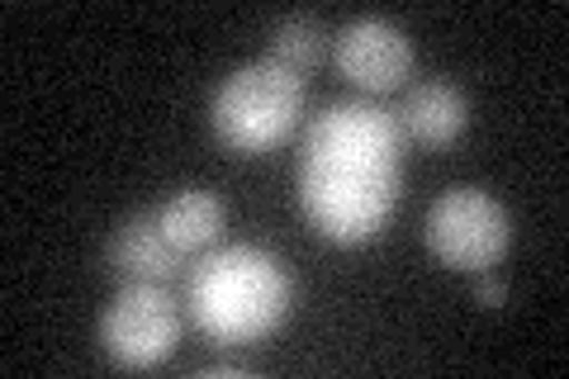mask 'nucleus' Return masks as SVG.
<instances>
[{
	"mask_svg": "<svg viewBox=\"0 0 569 379\" xmlns=\"http://www.w3.org/2000/svg\"><path fill=\"white\" fill-rule=\"evenodd\" d=\"M403 195V129L376 100H332L299 152V205L328 242H370Z\"/></svg>",
	"mask_w": 569,
	"mask_h": 379,
	"instance_id": "1",
	"label": "nucleus"
},
{
	"mask_svg": "<svg viewBox=\"0 0 569 379\" xmlns=\"http://www.w3.org/2000/svg\"><path fill=\"white\" fill-rule=\"evenodd\" d=\"M186 303L204 337L238 341L271 337L295 309V280L266 247H213L186 270Z\"/></svg>",
	"mask_w": 569,
	"mask_h": 379,
	"instance_id": "2",
	"label": "nucleus"
},
{
	"mask_svg": "<svg viewBox=\"0 0 569 379\" xmlns=\"http://www.w3.org/2000/svg\"><path fill=\"white\" fill-rule=\"evenodd\" d=\"M305 114V77L284 71L280 62H252L228 71L223 86L209 100V123L223 148L257 157L295 133Z\"/></svg>",
	"mask_w": 569,
	"mask_h": 379,
	"instance_id": "3",
	"label": "nucleus"
},
{
	"mask_svg": "<svg viewBox=\"0 0 569 379\" xmlns=\"http://www.w3.org/2000/svg\"><path fill=\"white\" fill-rule=\"evenodd\" d=\"M422 238L441 266L479 276V270H493L512 247V219L493 195L475 186H456L427 209Z\"/></svg>",
	"mask_w": 569,
	"mask_h": 379,
	"instance_id": "4",
	"label": "nucleus"
},
{
	"mask_svg": "<svg viewBox=\"0 0 569 379\" xmlns=\"http://www.w3.org/2000/svg\"><path fill=\"white\" fill-rule=\"evenodd\" d=\"M176 337H181V313H176L171 285H119L114 303L100 318V347L114 366L148 370L167 360Z\"/></svg>",
	"mask_w": 569,
	"mask_h": 379,
	"instance_id": "5",
	"label": "nucleus"
},
{
	"mask_svg": "<svg viewBox=\"0 0 569 379\" xmlns=\"http://www.w3.org/2000/svg\"><path fill=\"white\" fill-rule=\"evenodd\" d=\"M332 62L356 90L385 96V90L403 86V77L413 71V43L385 14H361V20H347L342 33L332 39Z\"/></svg>",
	"mask_w": 569,
	"mask_h": 379,
	"instance_id": "6",
	"label": "nucleus"
},
{
	"mask_svg": "<svg viewBox=\"0 0 569 379\" xmlns=\"http://www.w3.org/2000/svg\"><path fill=\"white\" fill-rule=\"evenodd\" d=\"M186 266V251L167 238L157 209L129 213L104 242V270L119 285H171Z\"/></svg>",
	"mask_w": 569,
	"mask_h": 379,
	"instance_id": "7",
	"label": "nucleus"
},
{
	"mask_svg": "<svg viewBox=\"0 0 569 379\" xmlns=\"http://www.w3.org/2000/svg\"><path fill=\"white\" fill-rule=\"evenodd\" d=\"M399 129L403 138H418V142H451L466 133L470 123V100L466 90L451 86V81H418L403 90L399 100Z\"/></svg>",
	"mask_w": 569,
	"mask_h": 379,
	"instance_id": "8",
	"label": "nucleus"
},
{
	"mask_svg": "<svg viewBox=\"0 0 569 379\" xmlns=\"http://www.w3.org/2000/svg\"><path fill=\"white\" fill-rule=\"evenodd\" d=\"M157 219H162L167 238L190 257V251H209L223 238V200L209 190H181L171 195L167 205H157Z\"/></svg>",
	"mask_w": 569,
	"mask_h": 379,
	"instance_id": "9",
	"label": "nucleus"
},
{
	"mask_svg": "<svg viewBox=\"0 0 569 379\" xmlns=\"http://www.w3.org/2000/svg\"><path fill=\"white\" fill-rule=\"evenodd\" d=\"M328 29L318 14L299 10V14H284V20H276L271 29V62H280L284 71H295V77H305V71H313L318 62L328 58Z\"/></svg>",
	"mask_w": 569,
	"mask_h": 379,
	"instance_id": "10",
	"label": "nucleus"
},
{
	"mask_svg": "<svg viewBox=\"0 0 569 379\" xmlns=\"http://www.w3.org/2000/svg\"><path fill=\"white\" fill-rule=\"evenodd\" d=\"M475 299L485 303V309H503V303H508V285L498 280L493 270H479V276H475Z\"/></svg>",
	"mask_w": 569,
	"mask_h": 379,
	"instance_id": "11",
	"label": "nucleus"
},
{
	"mask_svg": "<svg viewBox=\"0 0 569 379\" xmlns=\"http://www.w3.org/2000/svg\"><path fill=\"white\" fill-rule=\"evenodd\" d=\"M200 375H247V366H233V360H228V366H204Z\"/></svg>",
	"mask_w": 569,
	"mask_h": 379,
	"instance_id": "12",
	"label": "nucleus"
}]
</instances>
